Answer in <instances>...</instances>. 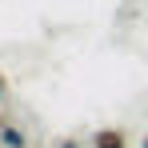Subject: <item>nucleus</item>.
I'll return each mask as SVG.
<instances>
[{"label":"nucleus","instance_id":"nucleus-1","mask_svg":"<svg viewBox=\"0 0 148 148\" xmlns=\"http://www.w3.org/2000/svg\"><path fill=\"white\" fill-rule=\"evenodd\" d=\"M92 148H128V136H124L120 128H100L96 136H92Z\"/></svg>","mask_w":148,"mask_h":148},{"label":"nucleus","instance_id":"nucleus-2","mask_svg":"<svg viewBox=\"0 0 148 148\" xmlns=\"http://www.w3.org/2000/svg\"><path fill=\"white\" fill-rule=\"evenodd\" d=\"M0 144H4V148H28V136L20 132V128L4 124V128H0Z\"/></svg>","mask_w":148,"mask_h":148},{"label":"nucleus","instance_id":"nucleus-3","mask_svg":"<svg viewBox=\"0 0 148 148\" xmlns=\"http://www.w3.org/2000/svg\"><path fill=\"white\" fill-rule=\"evenodd\" d=\"M56 148H80V140H60Z\"/></svg>","mask_w":148,"mask_h":148},{"label":"nucleus","instance_id":"nucleus-4","mask_svg":"<svg viewBox=\"0 0 148 148\" xmlns=\"http://www.w3.org/2000/svg\"><path fill=\"white\" fill-rule=\"evenodd\" d=\"M4 88H8V84H4V80H0V100H4Z\"/></svg>","mask_w":148,"mask_h":148},{"label":"nucleus","instance_id":"nucleus-5","mask_svg":"<svg viewBox=\"0 0 148 148\" xmlns=\"http://www.w3.org/2000/svg\"><path fill=\"white\" fill-rule=\"evenodd\" d=\"M140 148H148V136H144V140H140Z\"/></svg>","mask_w":148,"mask_h":148},{"label":"nucleus","instance_id":"nucleus-6","mask_svg":"<svg viewBox=\"0 0 148 148\" xmlns=\"http://www.w3.org/2000/svg\"><path fill=\"white\" fill-rule=\"evenodd\" d=\"M0 128H4V120H0Z\"/></svg>","mask_w":148,"mask_h":148}]
</instances>
